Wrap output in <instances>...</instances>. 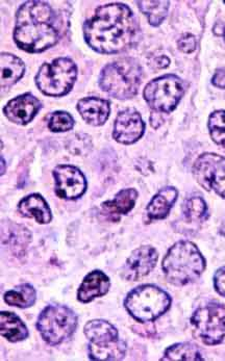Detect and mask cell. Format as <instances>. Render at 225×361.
Listing matches in <instances>:
<instances>
[{
  "label": "cell",
  "mask_w": 225,
  "mask_h": 361,
  "mask_svg": "<svg viewBox=\"0 0 225 361\" xmlns=\"http://www.w3.org/2000/svg\"><path fill=\"white\" fill-rule=\"evenodd\" d=\"M214 286L216 292L225 298V267L220 268L214 275Z\"/></svg>",
  "instance_id": "obj_31"
},
{
  "label": "cell",
  "mask_w": 225,
  "mask_h": 361,
  "mask_svg": "<svg viewBox=\"0 0 225 361\" xmlns=\"http://www.w3.org/2000/svg\"><path fill=\"white\" fill-rule=\"evenodd\" d=\"M178 46L181 51L185 52V54H191L196 48L195 37L190 34L183 35L178 40Z\"/></svg>",
  "instance_id": "obj_30"
},
{
  "label": "cell",
  "mask_w": 225,
  "mask_h": 361,
  "mask_svg": "<svg viewBox=\"0 0 225 361\" xmlns=\"http://www.w3.org/2000/svg\"><path fill=\"white\" fill-rule=\"evenodd\" d=\"M220 233L225 236V220L224 221V223H222L221 227H220Z\"/></svg>",
  "instance_id": "obj_34"
},
{
  "label": "cell",
  "mask_w": 225,
  "mask_h": 361,
  "mask_svg": "<svg viewBox=\"0 0 225 361\" xmlns=\"http://www.w3.org/2000/svg\"><path fill=\"white\" fill-rule=\"evenodd\" d=\"M18 209L24 216L35 219L40 224H48L52 219L51 211L41 195L32 194L23 199Z\"/></svg>",
  "instance_id": "obj_18"
},
{
  "label": "cell",
  "mask_w": 225,
  "mask_h": 361,
  "mask_svg": "<svg viewBox=\"0 0 225 361\" xmlns=\"http://www.w3.org/2000/svg\"><path fill=\"white\" fill-rule=\"evenodd\" d=\"M209 135L214 143L225 148V111H217L209 119Z\"/></svg>",
  "instance_id": "obj_27"
},
{
  "label": "cell",
  "mask_w": 225,
  "mask_h": 361,
  "mask_svg": "<svg viewBox=\"0 0 225 361\" xmlns=\"http://www.w3.org/2000/svg\"><path fill=\"white\" fill-rule=\"evenodd\" d=\"M78 109L83 119L94 126H104L110 116L111 107L108 100L88 97L80 100Z\"/></svg>",
  "instance_id": "obj_15"
},
{
  "label": "cell",
  "mask_w": 225,
  "mask_h": 361,
  "mask_svg": "<svg viewBox=\"0 0 225 361\" xmlns=\"http://www.w3.org/2000/svg\"><path fill=\"white\" fill-rule=\"evenodd\" d=\"M137 32L134 14L121 4L99 6L84 26L86 42L100 54L124 51L133 45Z\"/></svg>",
  "instance_id": "obj_1"
},
{
  "label": "cell",
  "mask_w": 225,
  "mask_h": 361,
  "mask_svg": "<svg viewBox=\"0 0 225 361\" xmlns=\"http://www.w3.org/2000/svg\"><path fill=\"white\" fill-rule=\"evenodd\" d=\"M163 360L198 361L203 360V357L197 345L191 343H180L166 350Z\"/></svg>",
  "instance_id": "obj_25"
},
{
  "label": "cell",
  "mask_w": 225,
  "mask_h": 361,
  "mask_svg": "<svg viewBox=\"0 0 225 361\" xmlns=\"http://www.w3.org/2000/svg\"><path fill=\"white\" fill-rule=\"evenodd\" d=\"M193 173L203 189L215 192L225 199V157L205 153L194 163Z\"/></svg>",
  "instance_id": "obj_10"
},
{
  "label": "cell",
  "mask_w": 225,
  "mask_h": 361,
  "mask_svg": "<svg viewBox=\"0 0 225 361\" xmlns=\"http://www.w3.org/2000/svg\"><path fill=\"white\" fill-rule=\"evenodd\" d=\"M1 161H2V171H1V174H2V175H4V167H6V163H4V157H2Z\"/></svg>",
  "instance_id": "obj_35"
},
{
  "label": "cell",
  "mask_w": 225,
  "mask_h": 361,
  "mask_svg": "<svg viewBox=\"0 0 225 361\" xmlns=\"http://www.w3.org/2000/svg\"><path fill=\"white\" fill-rule=\"evenodd\" d=\"M126 354V345L121 340L104 345L89 343V356L93 360H121Z\"/></svg>",
  "instance_id": "obj_23"
},
{
  "label": "cell",
  "mask_w": 225,
  "mask_h": 361,
  "mask_svg": "<svg viewBox=\"0 0 225 361\" xmlns=\"http://www.w3.org/2000/svg\"><path fill=\"white\" fill-rule=\"evenodd\" d=\"M15 42L24 51L38 54L56 45L59 30L56 14L44 1H28L17 13Z\"/></svg>",
  "instance_id": "obj_2"
},
{
  "label": "cell",
  "mask_w": 225,
  "mask_h": 361,
  "mask_svg": "<svg viewBox=\"0 0 225 361\" xmlns=\"http://www.w3.org/2000/svg\"><path fill=\"white\" fill-rule=\"evenodd\" d=\"M0 334L8 341L17 343L28 338V330L16 314L2 312L0 314Z\"/></svg>",
  "instance_id": "obj_22"
},
{
  "label": "cell",
  "mask_w": 225,
  "mask_h": 361,
  "mask_svg": "<svg viewBox=\"0 0 225 361\" xmlns=\"http://www.w3.org/2000/svg\"><path fill=\"white\" fill-rule=\"evenodd\" d=\"M85 336L91 345H104L119 340L118 330L109 322L104 319H93L85 326Z\"/></svg>",
  "instance_id": "obj_17"
},
{
  "label": "cell",
  "mask_w": 225,
  "mask_h": 361,
  "mask_svg": "<svg viewBox=\"0 0 225 361\" xmlns=\"http://www.w3.org/2000/svg\"><path fill=\"white\" fill-rule=\"evenodd\" d=\"M138 192L135 189L122 190L116 195L113 200L107 201L102 204L104 213L114 220H118L122 214L130 213L134 209Z\"/></svg>",
  "instance_id": "obj_20"
},
{
  "label": "cell",
  "mask_w": 225,
  "mask_h": 361,
  "mask_svg": "<svg viewBox=\"0 0 225 361\" xmlns=\"http://www.w3.org/2000/svg\"><path fill=\"white\" fill-rule=\"evenodd\" d=\"M214 85L220 89H225V68L217 70L213 80H212Z\"/></svg>",
  "instance_id": "obj_32"
},
{
  "label": "cell",
  "mask_w": 225,
  "mask_h": 361,
  "mask_svg": "<svg viewBox=\"0 0 225 361\" xmlns=\"http://www.w3.org/2000/svg\"><path fill=\"white\" fill-rule=\"evenodd\" d=\"M78 69L69 59H56L50 64H44L39 70L37 85L48 96H63L75 82Z\"/></svg>",
  "instance_id": "obj_7"
},
{
  "label": "cell",
  "mask_w": 225,
  "mask_h": 361,
  "mask_svg": "<svg viewBox=\"0 0 225 361\" xmlns=\"http://www.w3.org/2000/svg\"><path fill=\"white\" fill-rule=\"evenodd\" d=\"M224 4H225V1H224Z\"/></svg>",
  "instance_id": "obj_37"
},
{
  "label": "cell",
  "mask_w": 225,
  "mask_h": 361,
  "mask_svg": "<svg viewBox=\"0 0 225 361\" xmlns=\"http://www.w3.org/2000/svg\"><path fill=\"white\" fill-rule=\"evenodd\" d=\"M142 70L132 59L107 66L100 75V87L117 99L134 97L141 82Z\"/></svg>",
  "instance_id": "obj_5"
},
{
  "label": "cell",
  "mask_w": 225,
  "mask_h": 361,
  "mask_svg": "<svg viewBox=\"0 0 225 361\" xmlns=\"http://www.w3.org/2000/svg\"><path fill=\"white\" fill-rule=\"evenodd\" d=\"M145 130V124L141 115L134 109L121 111L116 118L113 137L116 141L126 145L134 144L141 139Z\"/></svg>",
  "instance_id": "obj_12"
},
{
  "label": "cell",
  "mask_w": 225,
  "mask_h": 361,
  "mask_svg": "<svg viewBox=\"0 0 225 361\" xmlns=\"http://www.w3.org/2000/svg\"><path fill=\"white\" fill-rule=\"evenodd\" d=\"M41 102L32 94H24L11 100L4 109V115L13 123H30L40 111Z\"/></svg>",
  "instance_id": "obj_14"
},
{
  "label": "cell",
  "mask_w": 225,
  "mask_h": 361,
  "mask_svg": "<svg viewBox=\"0 0 225 361\" xmlns=\"http://www.w3.org/2000/svg\"><path fill=\"white\" fill-rule=\"evenodd\" d=\"M178 190L172 187L165 188L152 199L147 207V214L152 220H162L170 213L178 199Z\"/></svg>",
  "instance_id": "obj_19"
},
{
  "label": "cell",
  "mask_w": 225,
  "mask_h": 361,
  "mask_svg": "<svg viewBox=\"0 0 225 361\" xmlns=\"http://www.w3.org/2000/svg\"><path fill=\"white\" fill-rule=\"evenodd\" d=\"M138 6L150 23L158 26L167 16L169 1H138Z\"/></svg>",
  "instance_id": "obj_26"
},
{
  "label": "cell",
  "mask_w": 225,
  "mask_h": 361,
  "mask_svg": "<svg viewBox=\"0 0 225 361\" xmlns=\"http://www.w3.org/2000/svg\"><path fill=\"white\" fill-rule=\"evenodd\" d=\"M110 278L100 271H94L85 277L78 292V301L89 303L92 300L104 296L110 290Z\"/></svg>",
  "instance_id": "obj_16"
},
{
  "label": "cell",
  "mask_w": 225,
  "mask_h": 361,
  "mask_svg": "<svg viewBox=\"0 0 225 361\" xmlns=\"http://www.w3.org/2000/svg\"><path fill=\"white\" fill-rule=\"evenodd\" d=\"M183 95V84L176 75H165L152 80L144 89V98L157 113L174 111Z\"/></svg>",
  "instance_id": "obj_8"
},
{
  "label": "cell",
  "mask_w": 225,
  "mask_h": 361,
  "mask_svg": "<svg viewBox=\"0 0 225 361\" xmlns=\"http://www.w3.org/2000/svg\"><path fill=\"white\" fill-rule=\"evenodd\" d=\"M36 298V290L30 284H21L4 294V301L6 304L19 308H28L34 305Z\"/></svg>",
  "instance_id": "obj_24"
},
{
  "label": "cell",
  "mask_w": 225,
  "mask_h": 361,
  "mask_svg": "<svg viewBox=\"0 0 225 361\" xmlns=\"http://www.w3.org/2000/svg\"><path fill=\"white\" fill-rule=\"evenodd\" d=\"M162 268L170 283L187 286L202 276L205 259L195 244L181 240L168 250Z\"/></svg>",
  "instance_id": "obj_3"
},
{
  "label": "cell",
  "mask_w": 225,
  "mask_h": 361,
  "mask_svg": "<svg viewBox=\"0 0 225 361\" xmlns=\"http://www.w3.org/2000/svg\"><path fill=\"white\" fill-rule=\"evenodd\" d=\"M159 253L154 247L143 246L135 249L126 260L123 277L128 281H135L147 276L158 262Z\"/></svg>",
  "instance_id": "obj_13"
},
{
  "label": "cell",
  "mask_w": 225,
  "mask_h": 361,
  "mask_svg": "<svg viewBox=\"0 0 225 361\" xmlns=\"http://www.w3.org/2000/svg\"><path fill=\"white\" fill-rule=\"evenodd\" d=\"M224 38H225V27H224Z\"/></svg>",
  "instance_id": "obj_36"
},
{
  "label": "cell",
  "mask_w": 225,
  "mask_h": 361,
  "mask_svg": "<svg viewBox=\"0 0 225 361\" xmlns=\"http://www.w3.org/2000/svg\"><path fill=\"white\" fill-rule=\"evenodd\" d=\"M78 327V317L66 306H47L37 321V328L46 343L60 345Z\"/></svg>",
  "instance_id": "obj_6"
},
{
  "label": "cell",
  "mask_w": 225,
  "mask_h": 361,
  "mask_svg": "<svg viewBox=\"0 0 225 361\" xmlns=\"http://www.w3.org/2000/svg\"><path fill=\"white\" fill-rule=\"evenodd\" d=\"M128 314L141 323H150L163 316L171 306V297L154 284L138 286L126 298Z\"/></svg>",
  "instance_id": "obj_4"
},
{
  "label": "cell",
  "mask_w": 225,
  "mask_h": 361,
  "mask_svg": "<svg viewBox=\"0 0 225 361\" xmlns=\"http://www.w3.org/2000/svg\"><path fill=\"white\" fill-rule=\"evenodd\" d=\"M183 213L190 221H200L207 214V207L202 197H192L186 201L183 205Z\"/></svg>",
  "instance_id": "obj_28"
},
{
  "label": "cell",
  "mask_w": 225,
  "mask_h": 361,
  "mask_svg": "<svg viewBox=\"0 0 225 361\" xmlns=\"http://www.w3.org/2000/svg\"><path fill=\"white\" fill-rule=\"evenodd\" d=\"M54 176L56 179V192L61 198L74 200L86 192V177L73 166H59L54 171Z\"/></svg>",
  "instance_id": "obj_11"
},
{
  "label": "cell",
  "mask_w": 225,
  "mask_h": 361,
  "mask_svg": "<svg viewBox=\"0 0 225 361\" xmlns=\"http://www.w3.org/2000/svg\"><path fill=\"white\" fill-rule=\"evenodd\" d=\"M74 120L66 111H56L50 117L48 128L54 133H65L73 128Z\"/></svg>",
  "instance_id": "obj_29"
},
{
  "label": "cell",
  "mask_w": 225,
  "mask_h": 361,
  "mask_svg": "<svg viewBox=\"0 0 225 361\" xmlns=\"http://www.w3.org/2000/svg\"><path fill=\"white\" fill-rule=\"evenodd\" d=\"M0 68H1L0 85L2 89L16 84L23 78L24 71H25V66L23 61L10 54H1Z\"/></svg>",
  "instance_id": "obj_21"
},
{
  "label": "cell",
  "mask_w": 225,
  "mask_h": 361,
  "mask_svg": "<svg viewBox=\"0 0 225 361\" xmlns=\"http://www.w3.org/2000/svg\"><path fill=\"white\" fill-rule=\"evenodd\" d=\"M154 67L158 68V69H163V68H166L169 66L170 61L167 56H162L154 60Z\"/></svg>",
  "instance_id": "obj_33"
},
{
  "label": "cell",
  "mask_w": 225,
  "mask_h": 361,
  "mask_svg": "<svg viewBox=\"0 0 225 361\" xmlns=\"http://www.w3.org/2000/svg\"><path fill=\"white\" fill-rule=\"evenodd\" d=\"M196 336L207 345H216L225 338V307L222 305L203 306L191 318Z\"/></svg>",
  "instance_id": "obj_9"
}]
</instances>
